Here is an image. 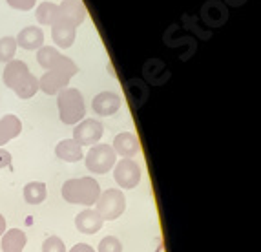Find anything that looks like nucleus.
<instances>
[{"label":"nucleus","mask_w":261,"mask_h":252,"mask_svg":"<svg viewBox=\"0 0 261 252\" xmlns=\"http://www.w3.org/2000/svg\"><path fill=\"white\" fill-rule=\"evenodd\" d=\"M11 8L15 9H20V11H30V9L35 8V2L37 0H6Z\"/></svg>","instance_id":"nucleus-25"},{"label":"nucleus","mask_w":261,"mask_h":252,"mask_svg":"<svg viewBox=\"0 0 261 252\" xmlns=\"http://www.w3.org/2000/svg\"><path fill=\"white\" fill-rule=\"evenodd\" d=\"M9 165H11V154L4 148H0V168H6Z\"/></svg>","instance_id":"nucleus-26"},{"label":"nucleus","mask_w":261,"mask_h":252,"mask_svg":"<svg viewBox=\"0 0 261 252\" xmlns=\"http://www.w3.org/2000/svg\"><path fill=\"white\" fill-rule=\"evenodd\" d=\"M100 137H102V124L95 119H84L73 130V141H77L81 146L99 143Z\"/></svg>","instance_id":"nucleus-9"},{"label":"nucleus","mask_w":261,"mask_h":252,"mask_svg":"<svg viewBox=\"0 0 261 252\" xmlns=\"http://www.w3.org/2000/svg\"><path fill=\"white\" fill-rule=\"evenodd\" d=\"M113 152L117 154V156L124 157V159H132L139 154L141 150V144L139 139H137V135H134L132 132H122L119 134L115 139H113Z\"/></svg>","instance_id":"nucleus-10"},{"label":"nucleus","mask_w":261,"mask_h":252,"mask_svg":"<svg viewBox=\"0 0 261 252\" xmlns=\"http://www.w3.org/2000/svg\"><path fill=\"white\" fill-rule=\"evenodd\" d=\"M15 40H17V46L33 52V49H40L44 46V33L40 28L28 26L18 33V37Z\"/></svg>","instance_id":"nucleus-13"},{"label":"nucleus","mask_w":261,"mask_h":252,"mask_svg":"<svg viewBox=\"0 0 261 252\" xmlns=\"http://www.w3.org/2000/svg\"><path fill=\"white\" fill-rule=\"evenodd\" d=\"M100 196L99 183L93 178L70 179L62 185V197L71 205H86L92 207Z\"/></svg>","instance_id":"nucleus-3"},{"label":"nucleus","mask_w":261,"mask_h":252,"mask_svg":"<svg viewBox=\"0 0 261 252\" xmlns=\"http://www.w3.org/2000/svg\"><path fill=\"white\" fill-rule=\"evenodd\" d=\"M35 15L40 24H44V26H53L57 17H59V6L53 4V2H42V4L37 8Z\"/></svg>","instance_id":"nucleus-20"},{"label":"nucleus","mask_w":261,"mask_h":252,"mask_svg":"<svg viewBox=\"0 0 261 252\" xmlns=\"http://www.w3.org/2000/svg\"><path fill=\"white\" fill-rule=\"evenodd\" d=\"M92 108L97 115L108 117L121 108V97L117 93H112V91H100L99 95H95V99L92 100Z\"/></svg>","instance_id":"nucleus-11"},{"label":"nucleus","mask_w":261,"mask_h":252,"mask_svg":"<svg viewBox=\"0 0 261 252\" xmlns=\"http://www.w3.org/2000/svg\"><path fill=\"white\" fill-rule=\"evenodd\" d=\"M42 252H66V245L61 238H57V236H49V238L44 239Z\"/></svg>","instance_id":"nucleus-24"},{"label":"nucleus","mask_w":261,"mask_h":252,"mask_svg":"<svg viewBox=\"0 0 261 252\" xmlns=\"http://www.w3.org/2000/svg\"><path fill=\"white\" fill-rule=\"evenodd\" d=\"M97 214H99L105 221H113L117 219L124 210H126V197L122 190L117 188H108L106 192H100L99 199H97Z\"/></svg>","instance_id":"nucleus-5"},{"label":"nucleus","mask_w":261,"mask_h":252,"mask_svg":"<svg viewBox=\"0 0 261 252\" xmlns=\"http://www.w3.org/2000/svg\"><path fill=\"white\" fill-rule=\"evenodd\" d=\"M117 161V154L113 152L112 144H93L86 154V166L92 174H106Z\"/></svg>","instance_id":"nucleus-6"},{"label":"nucleus","mask_w":261,"mask_h":252,"mask_svg":"<svg viewBox=\"0 0 261 252\" xmlns=\"http://www.w3.org/2000/svg\"><path fill=\"white\" fill-rule=\"evenodd\" d=\"M22 132V122L17 115H6L0 119V144H6L8 141L15 139Z\"/></svg>","instance_id":"nucleus-16"},{"label":"nucleus","mask_w":261,"mask_h":252,"mask_svg":"<svg viewBox=\"0 0 261 252\" xmlns=\"http://www.w3.org/2000/svg\"><path fill=\"white\" fill-rule=\"evenodd\" d=\"M26 243V232L20 231V229H11L2 236V250L4 252H22Z\"/></svg>","instance_id":"nucleus-17"},{"label":"nucleus","mask_w":261,"mask_h":252,"mask_svg":"<svg viewBox=\"0 0 261 252\" xmlns=\"http://www.w3.org/2000/svg\"><path fill=\"white\" fill-rule=\"evenodd\" d=\"M48 196V190H46V185L40 181H31L24 187V199L30 205H40Z\"/></svg>","instance_id":"nucleus-18"},{"label":"nucleus","mask_w":261,"mask_h":252,"mask_svg":"<svg viewBox=\"0 0 261 252\" xmlns=\"http://www.w3.org/2000/svg\"><path fill=\"white\" fill-rule=\"evenodd\" d=\"M126 91L132 103H134V106H141L146 100V97H148V86L143 81H139V79H132L130 83L126 84Z\"/></svg>","instance_id":"nucleus-19"},{"label":"nucleus","mask_w":261,"mask_h":252,"mask_svg":"<svg viewBox=\"0 0 261 252\" xmlns=\"http://www.w3.org/2000/svg\"><path fill=\"white\" fill-rule=\"evenodd\" d=\"M99 252H122V243L115 236H106L100 239Z\"/></svg>","instance_id":"nucleus-23"},{"label":"nucleus","mask_w":261,"mask_h":252,"mask_svg":"<svg viewBox=\"0 0 261 252\" xmlns=\"http://www.w3.org/2000/svg\"><path fill=\"white\" fill-rule=\"evenodd\" d=\"M4 232H6V219L0 216V236L4 234Z\"/></svg>","instance_id":"nucleus-28"},{"label":"nucleus","mask_w":261,"mask_h":252,"mask_svg":"<svg viewBox=\"0 0 261 252\" xmlns=\"http://www.w3.org/2000/svg\"><path fill=\"white\" fill-rule=\"evenodd\" d=\"M75 35H77V28L70 26V24H66V22L61 20H55L51 28V37H53V42L59 46V48H71V44L75 42Z\"/></svg>","instance_id":"nucleus-14"},{"label":"nucleus","mask_w":261,"mask_h":252,"mask_svg":"<svg viewBox=\"0 0 261 252\" xmlns=\"http://www.w3.org/2000/svg\"><path fill=\"white\" fill-rule=\"evenodd\" d=\"M17 52V40L13 37H2L0 39V62H11Z\"/></svg>","instance_id":"nucleus-22"},{"label":"nucleus","mask_w":261,"mask_h":252,"mask_svg":"<svg viewBox=\"0 0 261 252\" xmlns=\"http://www.w3.org/2000/svg\"><path fill=\"white\" fill-rule=\"evenodd\" d=\"M113 178H115V183H117L121 188H135L141 183V168L139 165L134 161V159H121V161L115 165V170H113Z\"/></svg>","instance_id":"nucleus-7"},{"label":"nucleus","mask_w":261,"mask_h":252,"mask_svg":"<svg viewBox=\"0 0 261 252\" xmlns=\"http://www.w3.org/2000/svg\"><path fill=\"white\" fill-rule=\"evenodd\" d=\"M86 15H88V11L83 0H64V2L59 6V17H57V20L66 22V24L77 28L79 24L84 22Z\"/></svg>","instance_id":"nucleus-8"},{"label":"nucleus","mask_w":261,"mask_h":252,"mask_svg":"<svg viewBox=\"0 0 261 252\" xmlns=\"http://www.w3.org/2000/svg\"><path fill=\"white\" fill-rule=\"evenodd\" d=\"M61 57L62 55L57 52L55 48H51V46H42V48L39 49V53H37V61H39V64L42 66L44 70H51L53 66L61 61Z\"/></svg>","instance_id":"nucleus-21"},{"label":"nucleus","mask_w":261,"mask_h":252,"mask_svg":"<svg viewBox=\"0 0 261 252\" xmlns=\"http://www.w3.org/2000/svg\"><path fill=\"white\" fill-rule=\"evenodd\" d=\"M4 84L17 93L20 99H31L39 91V79L31 73L26 62L11 61L6 64Z\"/></svg>","instance_id":"nucleus-1"},{"label":"nucleus","mask_w":261,"mask_h":252,"mask_svg":"<svg viewBox=\"0 0 261 252\" xmlns=\"http://www.w3.org/2000/svg\"><path fill=\"white\" fill-rule=\"evenodd\" d=\"M102 223H105V219L97 214V210L92 209L83 210V212L77 214V217H75V226L83 234H95V232H99L102 229Z\"/></svg>","instance_id":"nucleus-12"},{"label":"nucleus","mask_w":261,"mask_h":252,"mask_svg":"<svg viewBox=\"0 0 261 252\" xmlns=\"http://www.w3.org/2000/svg\"><path fill=\"white\" fill-rule=\"evenodd\" d=\"M70 252H95L93 247H90L88 243H77L75 247H71Z\"/></svg>","instance_id":"nucleus-27"},{"label":"nucleus","mask_w":261,"mask_h":252,"mask_svg":"<svg viewBox=\"0 0 261 252\" xmlns=\"http://www.w3.org/2000/svg\"><path fill=\"white\" fill-rule=\"evenodd\" d=\"M55 154H57V157H59V159H62V161H66V163H77L84 157L83 146H81V144H79L77 141H73V139L61 141V143L57 144Z\"/></svg>","instance_id":"nucleus-15"},{"label":"nucleus","mask_w":261,"mask_h":252,"mask_svg":"<svg viewBox=\"0 0 261 252\" xmlns=\"http://www.w3.org/2000/svg\"><path fill=\"white\" fill-rule=\"evenodd\" d=\"M57 106H59V115L64 124H77L83 121L86 115V106H84L83 93L75 88H66L59 91L57 97Z\"/></svg>","instance_id":"nucleus-4"},{"label":"nucleus","mask_w":261,"mask_h":252,"mask_svg":"<svg viewBox=\"0 0 261 252\" xmlns=\"http://www.w3.org/2000/svg\"><path fill=\"white\" fill-rule=\"evenodd\" d=\"M77 71H79L77 64H75L71 59L62 55L61 61L39 79V90H42L44 93H48V95H55V93H59V91L68 88L70 79L73 77Z\"/></svg>","instance_id":"nucleus-2"}]
</instances>
